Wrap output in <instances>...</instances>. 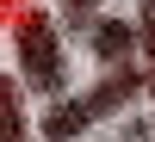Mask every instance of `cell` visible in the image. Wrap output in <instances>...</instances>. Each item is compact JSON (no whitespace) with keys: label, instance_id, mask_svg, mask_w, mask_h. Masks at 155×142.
I'll return each mask as SVG.
<instances>
[{"label":"cell","instance_id":"cell-1","mask_svg":"<svg viewBox=\"0 0 155 142\" xmlns=\"http://www.w3.org/2000/svg\"><path fill=\"white\" fill-rule=\"evenodd\" d=\"M137 87H143V68H112L93 93H68V99H56V105H44L37 136H44V142H74L81 130H93L99 118H112L118 105H130Z\"/></svg>","mask_w":155,"mask_h":142},{"label":"cell","instance_id":"cell-2","mask_svg":"<svg viewBox=\"0 0 155 142\" xmlns=\"http://www.w3.org/2000/svg\"><path fill=\"white\" fill-rule=\"evenodd\" d=\"M19 74L50 105L68 99V56H62V31H56L50 12H25L19 19Z\"/></svg>","mask_w":155,"mask_h":142},{"label":"cell","instance_id":"cell-3","mask_svg":"<svg viewBox=\"0 0 155 142\" xmlns=\"http://www.w3.org/2000/svg\"><path fill=\"white\" fill-rule=\"evenodd\" d=\"M87 37H93V62L99 68H130V49H137V25L130 19H99Z\"/></svg>","mask_w":155,"mask_h":142},{"label":"cell","instance_id":"cell-4","mask_svg":"<svg viewBox=\"0 0 155 142\" xmlns=\"http://www.w3.org/2000/svg\"><path fill=\"white\" fill-rule=\"evenodd\" d=\"M137 56H143V80L155 99V0H137Z\"/></svg>","mask_w":155,"mask_h":142},{"label":"cell","instance_id":"cell-5","mask_svg":"<svg viewBox=\"0 0 155 142\" xmlns=\"http://www.w3.org/2000/svg\"><path fill=\"white\" fill-rule=\"evenodd\" d=\"M0 142H25V111H19V80L0 74Z\"/></svg>","mask_w":155,"mask_h":142},{"label":"cell","instance_id":"cell-6","mask_svg":"<svg viewBox=\"0 0 155 142\" xmlns=\"http://www.w3.org/2000/svg\"><path fill=\"white\" fill-rule=\"evenodd\" d=\"M68 19H74V25H87V31L99 25V19H93V0H68Z\"/></svg>","mask_w":155,"mask_h":142}]
</instances>
